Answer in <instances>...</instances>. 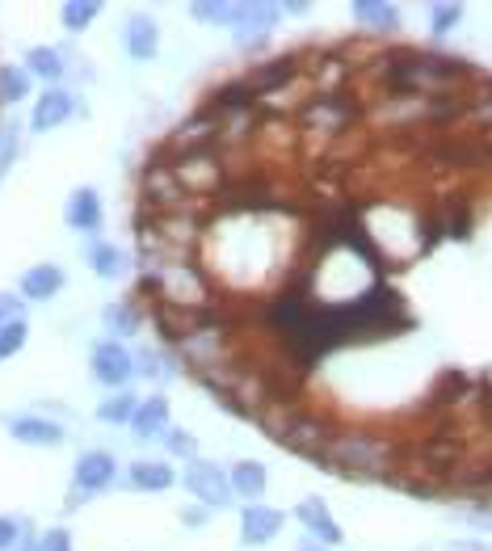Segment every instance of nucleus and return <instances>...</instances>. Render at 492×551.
Masks as SVG:
<instances>
[{"label": "nucleus", "instance_id": "19", "mask_svg": "<svg viewBox=\"0 0 492 551\" xmlns=\"http://www.w3.org/2000/svg\"><path fill=\"white\" fill-rule=\"evenodd\" d=\"M9 434L22 446H59V442H64V425L47 421V417H17L9 425Z\"/></svg>", "mask_w": 492, "mask_h": 551}, {"label": "nucleus", "instance_id": "20", "mask_svg": "<svg viewBox=\"0 0 492 551\" xmlns=\"http://www.w3.org/2000/svg\"><path fill=\"white\" fill-rule=\"evenodd\" d=\"M127 484L139 488V493H164V488L177 484V472L169 463H160V459H143V463H131Z\"/></svg>", "mask_w": 492, "mask_h": 551}, {"label": "nucleus", "instance_id": "10", "mask_svg": "<svg viewBox=\"0 0 492 551\" xmlns=\"http://www.w3.org/2000/svg\"><path fill=\"white\" fill-rule=\"evenodd\" d=\"M64 219H68V228L72 232H80V236H97L101 232V198H97V190L93 186H80V190H72V198H68V211H64Z\"/></svg>", "mask_w": 492, "mask_h": 551}, {"label": "nucleus", "instance_id": "6", "mask_svg": "<svg viewBox=\"0 0 492 551\" xmlns=\"http://www.w3.org/2000/svg\"><path fill=\"white\" fill-rule=\"evenodd\" d=\"M186 488L202 505H211V509L232 505V480H228V472L215 467V463H207V459H194L186 467Z\"/></svg>", "mask_w": 492, "mask_h": 551}, {"label": "nucleus", "instance_id": "38", "mask_svg": "<svg viewBox=\"0 0 492 551\" xmlns=\"http://www.w3.org/2000/svg\"><path fill=\"white\" fill-rule=\"evenodd\" d=\"M299 551H320V547H312V543H303V547H299Z\"/></svg>", "mask_w": 492, "mask_h": 551}, {"label": "nucleus", "instance_id": "8", "mask_svg": "<svg viewBox=\"0 0 492 551\" xmlns=\"http://www.w3.org/2000/svg\"><path fill=\"white\" fill-rule=\"evenodd\" d=\"M93 366V379L97 383H106V387H122V383H131V375H135V358L122 350V345H114V341H106V345H93V358H89Z\"/></svg>", "mask_w": 492, "mask_h": 551}, {"label": "nucleus", "instance_id": "24", "mask_svg": "<svg viewBox=\"0 0 492 551\" xmlns=\"http://www.w3.org/2000/svg\"><path fill=\"white\" fill-rule=\"evenodd\" d=\"M97 17H101V5H97V0H68V5L59 9V22H64V30H72V34L89 30Z\"/></svg>", "mask_w": 492, "mask_h": 551}, {"label": "nucleus", "instance_id": "31", "mask_svg": "<svg viewBox=\"0 0 492 551\" xmlns=\"http://www.w3.org/2000/svg\"><path fill=\"white\" fill-rule=\"evenodd\" d=\"M190 17H198V22H219V26H228L232 5H190Z\"/></svg>", "mask_w": 492, "mask_h": 551}, {"label": "nucleus", "instance_id": "34", "mask_svg": "<svg viewBox=\"0 0 492 551\" xmlns=\"http://www.w3.org/2000/svg\"><path fill=\"white\" fill-rule=\"evenodd\" d=\"M17 308H22V299H13V295H0V329H5L9 320H22V316H17Z\"/></svg>", "mask_w": 492, "mask_h": 551}, {"label": "nucleus", "instance_id": "9", "mask_svg": "<svg viewBox=\"0 0 492 551\" xmlns=\"http://www.w3.org/2000/svg\"><path fill=\"white\" fill-rule=\"evenodd\" d=\"M76 114V97L68 89H47V93H38L34 101V114H30V131H55V127H64V122Z\"/></svg>", "mask_w": 492, "mask_h": 551}, {"label": "nucleus", "instance_id": "13", "mask_svg": "<svg viewBox=\"0 0 492 551\" xmlns=\"http://www.w3.org/2000/svg\"><path fill=\"white\" fill-rule=\"evenodd\" d=\"M122 51H127L131 59H139V64L156 59V51H160V30H156L152 17H127V26H122Z\"/></svg>", "mask_w": 492, "mask_h": 551}, {"label": "nucleus", "instance_id": "33", "mask_svg": "<svg viewBox=\"0 0 492 551\" xmlns=\"http://www.w3.org/2000/svg\"><path fill=\"white\" fill-rule=\"evenodd\" d=\"M467 114L476 118L484 131H492V97H476V101H471V110H467Z\"/></svg>", "mask_w": 492, "mask_h": 551}, {"label": "nucleus", "instance_id": "22", "mask_svg": "<svg viewBox=\"0 0 492 551\" xmlns=\"http://www.w3.org/2000/svg\"><path fill=\"white\" fill-rule=\"evenodd\" d=\"M85 261H89V270L97 278H118L122 274V253L114 249V244H106V240H89L85 244Z\"/></svg>", "mask_w": 492, "mask_h": 551}, {"label": "nucleus", "instance_id": "37", "mask_svg": "<svg viewBox=\"0 0 492 551\" xmlns=\"http://www.w3.org/2000/svg\"><path fill=\"white\" fill-rule=\"evenodd\" d=\"M181 522H186V526H202V522H207V514H202V509H186Z\"/></svg>", "mask_w": 492, "mask_h": 551}, {"label": "nucleus", "instance_id": "36", "mask_svg": "<svg viewBox=\"0 0 492 551\" xmlns=\"http://www.w3.org/2000/svg\"><path fill=\"white\" fill-rule=\"evenodd\" d=\"M13 543H17V526L9 518H0V551H13Z\"/></svg>", "mask_w": 492, "mask_h": 551}, {"label": "nucleus", "instance_id": "25", "mask_svg": "<svg viewBox=\"0 0 492 551\" xmlns=\"http://www.w3.org/2000/svg\"><path fill=\"white\" fill-rule=\"evenodd\" d=\"M26 93H30V72L17 64H0V101L13 106V101H22Z\"/></svg>", "mask_w": 492, "mask_h": 551}, {"label": "nucleus", "instance_id": "12", "mask_svg": "<svg viewBox=\"0 0 492 551\" xmlns=\"http://www.w3.org/2000/svg\"><path fill=\"white\" fill-rule=\"evenodd\" d=\"M278 530H282V514L274 505H249L244 509V518H240V543L261 547V543L278 539Z\"/></svg>", "mask_w": 492, "mask_h": 551}, {"label": "nucleus", "instance_id": "2", "mask_svg": "<svg viewBox=\"0 0 492 551\" xmlns=\"http://www.w3.org/2000/svg\"><path fill=\"white\" fill-rule=\"evenodd\" d=\"M320 463L324 472H337L350 480H392L400 463V446L392 438L350 430V434H333Z\"/></svg>", "mask_w": 492, "mask_h": 551}, {"label": "nucleus", "instance_id": "14", "mask_svg": "<svg viewBox=\"0 0 492 551\" xmlns=\"http://www.w3.org/2000/svg\"><path fill=\"white\" fill-rule=\"evenodd\" d=\"M295 518L312 530V535L320 539V543H328V547H341L345 543V535H341V526L333 522V514L324 509V501L320 497H307V501H299L295 505Z\"/></svg>", "mask_w": 492, "mask_h": 551}, {"label": "nucleus", "instance_id": "29", "mask_svg": "<svg viewBox=\"0 0 492 551\" xmlns=\"http://www.w3.org/2000/svg\"><path fill=\"white\" fill-rule=\"evenodd\" d=\"M106 324H110L114 333L127 337V333L139 329V312L131 308V303H110V308H106Z\"/></svg>", "mask_w": 492, "mask_h": 551}, {"label": "nucleus", "instance_id": "23", "mask_svg": "<svg viewBox=\"0 0 492 551\" xmlns=\"http://www.w3.org/2000/svg\"><path fill=\"white\" fill-rule=\"evenodd\" d=\"M26 64H30V76H38V80H51V85H55V80L59 76H64V55H59L55 47H34L30 55H26Z\"/></svg>", "mask_w": 492, "mask_h": 551}, {"label": "nucleus", "instance_id": "35", "mask_svg": "<svg viewBox=\"0 0 492 551\" xmlns=\"http://www.w3.org/2000/svg\"><path fill=\"white\" fill-rule=\"evenodd\" d=\"M43 551H72V539H68V530H51V535L43 539Z\"/></svg>", "mask_w": 492, "mask_h": 551}, {"label": "nucleus", "instance_id": "4", "mask_svg": "<svg viewBox=\"0 0 492 551\" xmlns=\"http://www.w3.org/2000/svg\"><path fill=\"white\" fill-rule=\"evenodd\" d=\"M169 169L177 177V186L186 194H223L228 190V173H223L215 152H190V156H169Z\"/></svg>", "mask_w": 492, "mask_h": 551}, {"label": "nucleus", "instance_id": "18", "mask_svg": "<svg viewBox=\"0 0 492 551\" xmlns=\"http://www.w3.org/2000/svg\"><path fill=\"white\" fill-rule=\"evenodd\" d=\"M64 291V270L59 265H30L22 274V299H34V303H47Z\"/></svg>", "mask_w": 492, "mask_h": 551}, {"label": "nucleus", "instance_id": "30", "mask_svg": "<svg viewBox=\"0 0 492 551\" xmlns=\"http://www.w3.org/2000/svg\"><path fill=\"white\" fill-rule=\"evenodd\" d=\"M13 156H17V122H5L0 127V177L13 169Z\"/></svg>", "mask_w": 492, "mask_h": 551}, {"label": "nucleus", "instance_id": "15", "mask_svg": "<svg viewBox=\"0 0 492 551\" xmlns=\"http://www.w3.org/2000/svg\"><path fill=\"white\" fill-rule=\"evenodd\" d=\"M278 22V9L274 5H232V17H228V26L236 30V38H265L270 34V26Z\"/></svg>", "mask_w": 492, "mask_h": 551}, {"label": "nucleus", "instance_id": "28", "mask_svg": "<svg viewBox=\"0 0 492 551\" xmlns=\"http://www.w3.org/2000/svg\"><path fill=\"white\" fill-rule=\"evenodd\" d=\"M463 22V5H429V30H434L438 38L450 34Z\"/></svg>", "mask_w": 492, "mask_h": 551}, {"label": "nucleus", "instance_id": "7", "mask_svg": "<svg viewBox=\"0 0 492 551\" xmlns=\"http://www.w3.org/2000/svg\"><path fill=\"white\" fill-rule=\"evenodd\" d=\"M299 72H303V59L299 55H278V59H270V64H257L249 72V85L257 89V97H274L282 89H291Z\"/></svg>", "mask_w": 492, "mask_h": 551}, {"label": "nucleus", "instance_id": "27", "mask_svg": "<svg viewBox=\"0 0 492 551\" xmlns=\"http://www.w3.org/2000/svg\"><path fill=\"white\" fill-rule=\"evenodd\" d=\"M26 337H30V324H26V320H9L5 329H0V362L13 358L17 350H22Z\"/></svg>", "mask_w": 492, "mask_h": 551}, {"label": "nucleus", "instance_id": "16", "mask_svg": "<svg viewBox=\"0 0 492 551\" xmlns=\"http://www.w3.org/2000/svg\"><path fill=\"white\" fill-rule=\"evenodd\" d=\"M350 13H354L358 30H366V34H396L400 30V9L387 5V0H358Z\"/></svg>", "mask_w": 492, "mask_h": 551}, {"label": "nucleus", "instance_id": "11", "mask_svg": "<svg viewBox=\"0 0 492 551\" xmlns=\"http://www.w3.org/2000/svg\"><path fill=\"white\" fill-rule=\"evenodd\" d=\"M114 476H118V463L106 451H85L76 459V488L80 493H101V488L114 484Z\"/></svg>", "mask_w": 492, "mask_h": 551}, {"label": "nucleus", "instance_id": "1", "mask_svg": "<svg viewBox=\"0 0 492 551\" xmlns=\"http://www.w3.org/2000/svg\"><path fill=\"white\" fill-rule=\"evenodd\" d=\"M471 76H476V68L463 64L455 55L408 51V55L383 59V85L392 97H446Z\"/></svg>", "mask_w": 492, "mask_h": 551}, {"label": "nucleus", "instance_id": "32", "mask_svg": "<svg viewBox=\"0 0 492 551\" xmlns=\"http://www.w3.org/2000/svg\"><path fill=\"white\" fill-rule=\"evenodd\" d=\"M164 446H169L173 455H190L194 451V442H190L186 430H164Z\"/></svg>", "mask_w": 492, "mask_h": 551}, {"label": "nucleus", "instance_id": "17", "mask_svg": "<svg viewBox=\"0 0 492 551\" xmlns=\"http://www.w3.org/2000/svg\"><path fill=\"white\" fill-rule=\"evenodd\" d=\"M131 430H135V438H143V442L164 438V430H169V400H164V396L139 400L135 417H131Z\"/></svg>", "mask_w": 492, "mask_h": 551}, {"label": "nucleus", "instance_id": "5", "mask_svg": "<svg viewBox=\"0 0 492 551\" xmlns=\"http://www.w3.org/2000/svg\"><path fill=\"white\" fill-rule=\"evenodd\" d=\"M286 451H295V455H303V459H316L320 463V455L328 451V442H333V430H328V421H320V417H312V413H299L295 408V417H291V425L282 430V438H278Z\"/></svg>", "mask_w": 492, "mask_h": 551}, {"label": "nucleus", "instance_id": "21", "mask_svg": "<svg viewBox=\"0 0 492 551\" xmlns=\"http://www.w3.org/2000/svg\"><path fill=\"white\" fill-rule=\"evenodd\" d=\"M228 480L240 497H261L265 484H270V472H265V463H257V459H240V463H232Z\"/></svg>", "mask_w": 492, "mask_h": 551}, {"label": "nucleus", "instance_id": "26", "mask_svg": "<svg viewBox=\"0 0 492 551\" xmlns=\"http://www.w3.org/2000/svg\"><path fill=\"white\" fill-rule=\"evenodd\" d=\"M135 408H139V400H135L131 392H118V396H110L106 404H97V417L106 421V425H131Z\"/></svg>", "mask_w": 492, "mask_h": 551}, {"label": "nucleus", "instance_id": "3", "mask_svg": "<svg viewBox=\"0 0 492 551\" xmlns=\"http://www.w3.org/2000/svg\"><path fill=\"white\" fill-rule=\"evenodd\" d=\"M358 118V101L350 93H316L299 106V127L312 135H345Z\"/></svg>", "mask_w": 492, "mask_h": 551}]
</instances>
